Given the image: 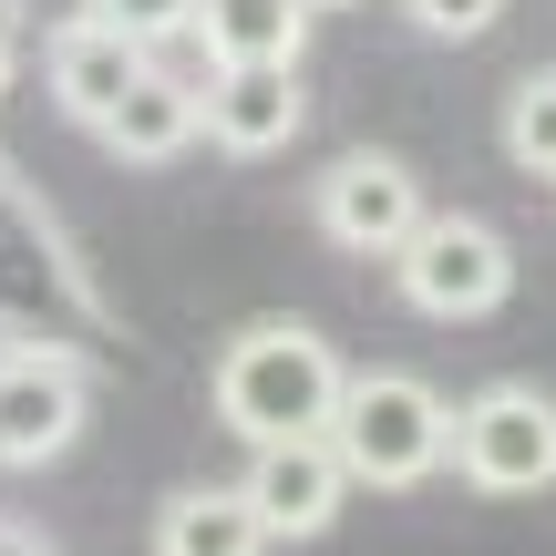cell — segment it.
I'll list each match as a JSON object with an SVG mask.
<instances>
[{
    "label": "cell",
    "instance_id": "obj_1",
    "mask_svg": "<svg viewBox=\"0 0 556 556\" xmlns=\"http://www.w3.org/2000/svg\"><path fill=\"white\" fill-rule=\"evenodd\" d=\"M340 381L351 371H340V351L309 330V319H248V330L217 351L206 402H217V422L238 443H289V433H330Z\"/></svg>",
    "mask_w": 556,
    "mask_h": 556
},
{
    "label": "cell",
    "instance_id": "obj_2",
    "mask_svg": "<svg viewBox=\"0 0 556 556\" xmlns=\"http://www.w3.org/2000/svg\"><path fill=\"white\" fill-rule=\"evenodd\" d=\"M330 443L351 464V484L413 495V484H433L454 464V402L422 371H351L340 381V413H330Z\"/></svg>",
    "mask_w": 556,
    "mask_h": 556
},
{
    "label": "cell",
    "instance_id": "obj_3",
    "mask_svg": "<svg viewBox=\"0 0 556 556\" xmlns=\"http://www.w3.org/2000/svg\"><path fill=\"white\" fill-rule=\"evenodd\" d=\"M392 289L413 319H495L505 299H516V248L495 238L484 217H422L413 238H402L392 258Z\"/></svg>",
    "mask_w": 556,
    "mask_h": 556
},
{
    "label": "cell",
    "instance_id": "obj_4",
    "mask_svg": "<svg viewBox=\"0 0 556 556\" xmlns=\"http://www.w3.org/2000/svg\"><path fill=\"white\" fill-rule=\"evenodd\" d=\"M454 475L475 495H546L556 484V402L536 381H484L454 402Z\"/></svg>",
    "mask_w": 556,
    "mask_h": 556
},
{
    "label": "cell",
    "instance_id": "obj_5",
    "mask_svg": "<svg viewBox=\"0 0 556 556\" xmlns=\"http://www.w3.org/2000/svg\"><path fill=\"white\" fill-rule=\"evenodd\" d=\"M93 422V371L73 351H0V475H41L62 464Z\"/></svg>",
    "mask_w": 556,
    "mask_h": 556
},
{
    "label": "cell",
    "instance_id": "obj_6",
    "mask_svg": "<svg viewBox=\"0 0 556 556\" xmlns=\"http://www.w3.org/2000/svg\"><path fill=\"white\" fill-rule=\"evenodd\" d=\"M422 217H433V206H422V176L402 155H340V165L309 176V227L340 248V258H381L392 268Z\"/></svg>",
    "mask_w": 556,
    "mask_h": 556
},
{
    "label": "cell",
    "instance_id": "obj_7",
    "mask_svg": "<svg viewBox=\"0 0 556 556\" xmlns=\"http://www.w3.org/2000/svg\"><path fill=\"white\" fill-rule=\"evenodd\" d=\"M248 495H258L268 536L278 546H309L340 526V505H351V464H340L330 433H289V443H248Z\"/></svg>",
    "mask_w": 556,
    "mask_h": 556
},
{
    "label": "cell",
    "instance_id": "obj_8",
    "mask_svg": "<svg viewBox=\"0 0 556 556\" xmlns=\"http://www.w3.org/2000/svg\"><path fill=\"white\" fill-rule=\"evenodd\" d=\"M144 62H155V41L124 31V21H103V11L52 21V41H41V83H52V103H62L73 124H103V114L144 83Z\"/></svg>",
    "mask_w": 556,
    "mask_h": 556
},
{
    "label": "cell",
    "instance_id": "obj_9",
    "mask_svg": "<svg viewBox=\"0 0 556 556\" xmlns=\"http://www.w3.org/2000/svg\"><path fill=\"white\" fill-rule=\"evenodd\" d=\"M309 124V83L299 62H206V144L238 165L278 155V144Z\"/></svg>",
    "mask_w": 556,
    "mask_h": 556
},
{
    "label": "cell",
    "instance_id": "obj_10",
    "mask_svg": "<svg viewBox=\"0 0 556 556\" xmlns=\"http://www.w3.org/2000/svg\"><path fill=\"white\" fill-rule=\"evenodd\" d=\"M93 135H103L114 165H176L186 144L206 135V73H165V62H144V83L93 124Z\"/></svg>",
    "mask_w": 556,
    "mask_h": 556
},
{
    "label": "cell",
    "instance_id": "obj_11",
    "mask_svg": "<svg viewBox=\"0 0 556 556\" xmlns=\"http://www.w3.org/2000/svg\"><path fill=\"white\" fill-rule=\"evenodd\" d=\"M268 516L248 484H186L155 505V556H268Z\"/></svg>",
    "mask_w": 556,
    "mask_h": 556
},
{
    "label": "cell",
    "instance_id": "obj_12",
    "mask_svg": "<svg viewBox=\"0 0 556 556\" xmlns=\"http://www.w3.org/2000/svg\"><path fill=\"white\" fill-rule=\"evenodd\" d=\"M309 0H197L206 62H299L309 52Z\"/></svg>",
    "mask_w": 556,
    "mask_h": 556
},
{
    "label": "cell",
    "instance_id": "obj_13",
    "mask_svg": "<svg viewBox=\"0 0 556 556\" xmlns=\"http://www.w3.org/2000/svg\"><path fill=\"white\" fill-rule=\"evenodd\" d=\"M505 165L556 186V62H546V73H526L516 93H505Z\"/></svg>",
    "mask_w": 556,
    "mask_h": 556
},
{
    "label": "cell",
    "instance_id": "obj_14",
    "mask_svg": "<svg viewBox=\"0 0 556 556\" xmlns=\"http://www.w3.org/2000/svg\"><path fill=\"white\" fill-rule=\"evenodd\" d=\"M402 21H413L422 41H484L505 21V0H402Z\"/></svg>",
    "mask_w": 556,
    "mask_h": 556
},
{
    "label": "cell",
    "instance_id": "obj_15",
    "mask_svg": "<svg viewBox=\"0 0 556 556\" xmlns=\"http://www.w3.org/2000/svg\"><path fill=\"white\" fill-rule=\"evenodd\" d=\"M83 11L124 21V31H144L155 52H165V41H197V0H83Z\"/></svg>",
    "mask_w": 556,
    "mask_h": 556
},
{
    "label": "cell",
    "instance_id": "obj_16",
    "mask_svg": "<svg viewBox=\"0 0 556 556\" xmlns=\"http://www.w3.org/2000/svg\"><path fill=\"white\" fill-rule=\"evenodd\" d=\"M0 556H62L52 536H31V526H0Z\"/></svg>",
    "mask_w": 556,
    "mask_h": 556
},
{
    "label": "cell",
    "instance_id": "obj_17",
    "mask_svg": "<svg viewBox=\"0 0 556 556\" xmlns=\"http://www.w3.org/2000/svg\"><path fill=\"white\" fill-rule=\"evenodd\" d=\"M11 73H21V41H11V21H0V93H11Z\"/></svg>",
    "mask_w": 556,
    "mask_h": 556
},
{
    "label": "cell",
    "instance_id": "obj_18",
    "mask_svg": "<svg viewBox=\"0 0 556 556\" xmlns=\"http://www.w3.org/2000/svg\"><path fill=\"white\" fill-rule=\"evenodd\" d=\"M309 11H361V0H309Z\"/></svg>",
    "mask_w": 556,
    "mask_h": 556
}]
</instances>
